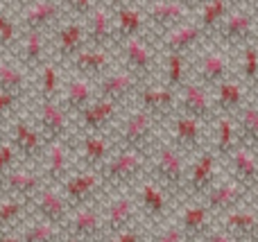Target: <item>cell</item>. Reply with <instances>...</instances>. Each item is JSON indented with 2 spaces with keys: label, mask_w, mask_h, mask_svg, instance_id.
Here are the masks:
<instances>
[{
  "label": "cell",
  "mask_w": 258,
  "mask_h": 242,
  "mask_svg": "<svg viewBox=\"0 0 258 242\" xmlns=\"http://www.w3.org/2000/svg\"><path fill=\"white\" fill-rule=\"evenodd\" d=\"M150 172V154L138 149H118L109 163L102 168V179L107 190L120 193L132 186H138Z\"/></svg>",
  "instance_id": "1"
},
{
  "label": "cell",
  "mask_w": 258,
  "mask_h": 242,
  "mask_svg": "<svg viewBox=\"0 0 258 242\" xmlns=\"http://www.w3.org/2000/svg\"><path fill=\"white\" fill-rule=\"evenodd\" d=\"M156 127H159V120L150 111L138 107L118 122L111 138L118 149H138V152L152 154L154 145L159 143L156 140Z\"/></svg>",
  "instance_id": "2"
},
{
  "label": "cell",
  "mask_w": 258,
  "mask_h": 242,
  "mask_svg": "<svg viewBox=\"0 0 258 242\" xmlns=\"http://www.w3.org/2000/svg\"><path fill=\"white\" fill-rule=\"evenodd\" d=\"M150 175L156 179L168 193L186 190V163H183L181 149H177L172 143L159 140L150 154Z\"/></svg>",
  "instance_id": "3"
},
{
  "label": "cell",
  "mask_w": 258,
  "mask_h": 242,
  "mask_svg": "<svg viewBox=\"0 0 258 242\" xmlns=\"http://www.w3.org/2000/svg\"><path fill=\"white\" fill-rule=\"evenodd\" d=\"M59 188H61L68 204H71L73 211H75V208L102 202V195H104V190H107V186H104L102 172L80 168V170L73 172Z\"/></svg>",
  "instance_id": "4"
},
{
  "label": "cell",
  "mask_w": 258,
  "mask_h": 242,
  "mask_svg": "<svg viewBox=\"0 0 258 242\" xmlns=\"http://www.w3.org/2000/svg\"><path fill=\"white\" fill-rule=\"evenodd\" d=\"M34 116H36V127L41 129V134L45 136L48 143L71 138L75 118L68 113V109L59 100H39Z\"/></svg>",
  "instance_id": "5"
},
{
  "label": "cell",
  "mask_w": 258,
  "mask_h": 242,
  "mask_svg": "<svg viewBox=\"0 0 258 242\" xmlns=\"http://www.w3.org/2000/svg\"><path fill=\"white\" fill-rule=\"evenodd\" d=\"M30 204H32V215H34L36 220L52 222V224L61 226V229H66L68 220H71V215H73V206L68 204L66 195L61 193L59 186L45 184L43 188L34 195V199H32Z\"/></svg>",
  "instance_id": "6"
},
{
  "label": "cell",
  "mask_w": 258,
  "mask_h": 242,
  "mask_svg": "<svg viewBox=\"0 0 258 242\" xmlns=\"http://www.w3.org/2000/svg\"><path fill=\"white\" fill-rule=\"evenodd\" d=\"M104 226H107V235H113L118 231H125L129 226L141 222V206H138L136 195L129 193H113L111 197L104 202Z\"/></svg>",
  "instance_id": "7"
},
{
  "label": "cell",
  "mask_w": 258,
  "mask_h": 242,
  "mask_svg": "<svg viewBox=\"0 0 258 242\" xmlns=\"http://www.w3.org/2000/svg\"><path fill=\"white\" fill-rule=\"evenodd\" d=\"M63 231L84 242H104L107 226H104V213L100 208V202L75 208Z\"/></svg>",
  "instance_id": "8"
},
{
  "label": "cell",
  "mask_w": 258,
  "mask_h": 242,
  "mask_svg": "<svg viewBox=\"0 0 258 242\" xmlns=\"http://www.w3.org/2000/svg\"><path fill=\"white\" fill-rule=\"evenodd\" d=\"M136 102L141 109L150 111L156 120H170L177 113L179 91L170 89L168 84H152V82H147L138 91Z\"/></svg>",
  "instance_id": "9"
},
{
  "label": "cell",
  "mask_w": 258,
  "mask_h": 242,
  "mask_svg": "<svg viewBox=\"0 0 258 242\" xmlns=\"http://www.w3.org/2000/svg\"><path fill=\"white\" fill-rule=\"evenodd\" d=\"M143 84L145 82L138 75H134L129 68H113L95 82V89H98V98H107L122 104L127 100L136 98Z\"/></svg>",
  "instance_id": "10"
},
{
  "label": "cell",
  "mask_w": 258,
  "mask_h": 242,
  "mask_svg": "<svg viewBox=\"0 0 258 242\" xmlns=\"http://www.w3.org/2000/svg\"><path fill=\"white\" fill-rule=\"evenodd\" d=\"M113 152H116V143L107 134H80L77 138V166L86 170L102 172Z\"/></svg>",
  "instance_id": "11"
},
{
  "label": "cell",
  "mask_w": 258,
  "mask_h": 242,
  "mask_svg": "<svg viewBox=\"0 0 258 242\" xmlns=\"http://www.w3.org/2000/svg\"><path fill=\"white\" fill-rule=\"evenodd\" d=\"M136 199L141 206V215L145 222L159 226L168 217V190L152 177H145L141 184L136 186Z\"/></svg>",
  "instance_id": "12"
},
{
  "label": "cell",
  "mask_w": 258,
  "mask_h": 242,
  "mask_svg": "<svg viewBox=\"0 0 258 242\" xmlns=\"http://www.w3.org/2000/svg\"><path fill=\"white\" fill-rule=\"evenodd\" d=\"M9 140L18 149L21 161H39L43 158L48 140L41 134V129L36 125H32L25 118H16L9 127Z\"/></svg>",
  "instance_id": "13"
},
{
  "label": "cell",
  "mask_w": 258,
  "mask_h": 242,
  "mask_svg": "<svg viewBox=\"0 0 258 242\" xmlns=\"http://www.w3.org/2000/svg\"><path fill=\"white\" fill-rule=\"evenodd\" d=\"M120 113V102L107 98H95L82 113H77L75 127L80 134H104Z\"/></svg>",
  "instance_id": "14"
},
{
  "label": "cell",
  "mask_w": 258,
  "mask_h": 242,
  "mask_svg": "<svg viewBox=\"0 0 258 242\" xmlns=\"http://www.w3.org/2000/svg\"><path fill=\"white\" fill-rule=\"evenodd\" d=\"M45 186L43 172L32 170L27 166H16L14 170H9L7 175L0 179V195L3 197H18L32 202L34 195Z\"/></svg>",
  "instance_id": "15"
},
{
  "label": "cell",
  "mask_w": 258,
  "mask_h": 242,
  "mask_svg": "<svg viewBox=\"0 0 258 242\" xmlns=\"http://www.w3.org/2000/svg\"><path fill=\"white\" fill-rule=\"evenodd\" d=\"M66 14L63 0H34L30 7L21 9V27L23 30L50 32L61 25V16Z\"/></svg>",
  "instance_id": "16"
},
{
  "label": "cell",
  "mask_w": 258,
  "mask_h": 242,
  "mask_svg": "<svg viewBox=\"0 0 258 242\" xmlns=\"http://www.w3.org/2000/svg\"><path fill=\"white\" fill-rule=\"evenodd\" d=\"M147 27L152 32H159V39L168 34L170 30L188 23V9L179 0H152L145 7Z\"/></svg>",
  "instance_id": "17"
},
{
  "label": "cell",
  "mask_w": 258,
  "mask_h": 242,
  "mask_svg": "<svg viewBox=\"0 0 258 242\" xmlns=\"http://www.w3.org/2000/svg\"><path fill=\"white\" fill-rule=\"evenodd\" d=\"M122 54V61H125V68L138 75L143 82H150L152 77L156 75V61H154V52L147 45V41L143 36H136V39H129L125 43L118 45Z\"/></svg>",
  "instance_id": "18"
},
{
  "label": "cell",
  "mask_w": 258,
  "mask_h": 242,
  "mask_svg": "<svg viewBox=\"0 0 258 242\" xmlns=\"http://www.w3.org/2000/svg\"><path fill=\"white\" fill-rule=\"evenodd\" d=\"M73 163H71V147H68V140H54L48 143L45 154L41 158V172H43L45 184L50 186H61L71 172Z\"/></svg>",
  "instance_id": "19"
},
{
  "label": "cell",
  "mask_w": 258,
  "mask_h": 242,
  "mask_svg": "<svg viewBox=\"0 0 258 242\" xmlns=\"http://www.w3.org/2000/svg\"><path fill=\"white\" fill-rule=\"evenodd\" d=\"M86 45H89V41H86L84 18L66 21L54 30V54H57L61 61L71 63Z\"/></svg>",
  "instance_id": "20"
},
{
  "label": "cell",
  "mask_w": 258,
  "mask_h": 242,
  "mask_svg": "<svg viewBox=\"0 0 258 242\" xmlns=\"http://www.w3.org/2000/svg\"><path fill=\"white\" fill-rule=\"evenodd\" d=\"M75 75H82L91 82H98L100 77H104L109 70H113V54L109 48H91L86 45L80 54L71 61Z\"/></svg>",
  "instance_id": "21"
},
{
  "label": "cell",
  "mask_w": 258,
  "mask_h": 242,
  "mask_svg": "<svg viewBox=\"0 0 258 242\" xmlns=\"http://www.w3.org/2000/svg\"><path fill=\"white\" fill-rule=\"evenodd\" d=\"M170 138L181 152H195L202 143V120L177 111L170 118Z\"/></svg>",
  "instance_id": "22"
},
{
  "label": "cell",
  "mask_w": 258,
  "mask_h": 242,
  "mask_svg": "<svg viewBox=\"0 0 258 242\" xmlns=\"http://www.w3.org/2000/svg\"><path fill=\"white\" fill-rule=\"evenodd\" d=\"M177 111L188 113V116L197 118V120H209L211 111H213V102H211V98H209L206 86L197 84V82H186V84L179 89Z\"/></svg>",
  "instance_id": "23"
},
{
  "label": "cell",
  "mask_w": 258,
  "mask_h": 242,
  "mask_svg": "<svg viewBox=\"0 0 258 242\" xmlns=\"http://www.w3.org/2000/svg\"><path fill=\"white\" fill-rule=\"evenodd\" d=\"M113 14V36H116V45L125 43L129 39H136V36H143L147 27V16L145 9L138 7L136 3L127 5V7L118 9Z\"/></svg>",
  "instance_id": "24"
},
{
  "label": "cell",
  "mask_w": 258,
  "mask_h": 242,
  "mask_svg": "<svg viewBox=\"0 0 258 242\" xmlns=\"http://www.w3.org/2000/svg\"><path fill=\"white\" fill-rule=\"evenodd\" d=\"M95 98H98V89L93 86V82L82 75H73L63 86L59 102L68 109V113L73 118H77V113L84 111Z\"/></svg>",
  "instance_id": "25"
},
{
  "label": "cell",
  "mask_w": 258,
  "mask_h": 242,
  "mask_svg": "<svg viewBox=\"0 0 258 242\" xmlns=\"http://www.w3.org/2000/svg\"><path fill=\"white\" fill-rule=\"evenodd\" d=\"M84 25H86V41H89L91 48H111V45H116L113 14L104 5L84 18Z\"/></svg>",
  "instance_id": "26"
},
{
  "label": "cell",
  "mask_w": 258,
  "mask_h": 242,
  "mask_svg": "<svg viewBox=\"0 0 258 242\" xmlns=\"http://www.w3.org/2000/svg\"><path fill=\"white\" fill-rule=\"evenodd\" d=\"M215 154L213 152H202L200 156L192 161V166L188 168L186 177V190L190 195H202L209 193L213 188L215 181Z\"/></svg>",
  "instance_id": "27"
},
{
  "label": "cell",
  "mask_w": 258,
  "mask_h": 242,
  "mask_svg": "<svg viewBox=\"0 0 258 242\" xmlns=\"http://www.w3.org/2000/svg\"><path fill=\"white\" fill-rule=\"evenodd\" d=\"M202 36H204V32H202V27L197 25V23H183V25L174 27V30H170L168 34H163L159 39V45L163 48V54L165 52H181V54H188L195 45H200Z\"/></svg>",
  "instance_id": "28"
},
{
  "label": "cell",
  "mask_w": 258,
  "mask_h": 242,
  "mask_svg": "<svg viewBox=\"0 0 258 242\" xmlns=\"http://www.w3.org/2000/svg\"><path fill=\"white\" fill-rule=\"evenodd\" d=\"M21 63L25 68H41L48 63V32L23 30L21 36Z\"/></svg>",
  "instance_id": "29"
},
{
  "label": "cell",
  "mask_w": 258,
  "mask_h": 242,
  "mask_svg": "<svg viewBox=\"0 0 258 242\" xmlns=\"http://www.w3.org/2000/svg\"><path fill=\"white\" fill-rule=\"evenodd\" d=\"M209 220H211V208L206 204H188L181 211V215H179V226L186 231V235L192 242H200L206 231L211 229Z\"/></svg>",
  "instance_id": "30"
},
{
  "label": "cell",
  "mask_w": 258,
  "mask_h": 242,
  "mask_svg": "<svg viewBox=\"0 0 258 242\" xmlns=\"http://www.w3.org/2000/svg\"><path fill=\"white\" fill-rule=\"evenodd\" d=\"M254 30V16L249 12H229L224 23L220 25V36L224 43H242L251 36Z\"/></svg>",
  "instance_id": "31"
},
{
  "label": "cell",
  "mask_w": 258,
  "mask_h": 242,
  "mask_svg": "<svg viewBox=\"0 0 258 242\" xmlns=\"http://www.w3.org/2000/svg\"><path fill=\"white\" fill-rule=\"evenodd\" d=\"M224 231L231 233L236 240L247 242V240L256 238L258 217L249 211H229V213H224Z\"/></svg>",
  "instance_id": "32"
},
{
  "label": "cell",
  "mask_w": 258,
  "mask_h": 242,
  "mask_svg": "<svg viewBox=\"0 0 258 242\" xmlns=\"http://www.w3.org/2000/svg\"><path fill=\"white\" fill-rule=\"evenodd\" d=\"M238 199H240V186L236 181H224L206 193V206L211 208V213H229L233 211Z\"/></svg>",
  "instance_id": "33"
},
{
  "label": "cell",
  "mask_w": 258,
  "mask_h": 242,
  "mask_svg": "<svg viewBox=\"0 0 258 242\" xmlns=\"http://www.w3.org/2000/svg\"><path fill=\"white\" fill-rule=\"evenodd\" d=\"M27 213H32V204L27 199L0 197V233L21 226Z\"/></svg>",
  "instance_id": "34"
},
{
  "label": "cell",
  "mask_w": 258,
  "mask_h": 242,
  "mask_svg": "<svg viewBox=\"0 0 258 242\" xmlns=\"http://www.w3.org/2000/svg\"><path fill=\"white\" fill-rule=\"evenodd\" d=\"M27 70L23 63H14L9 59H0V91H12V93L27 95Z\"/></svg>",
  "instance_id": "35"
},
{
  "label": "cell",
  "mask_w": 258,
  "mask_h": 242,
  "mask_svg": "<svg viewBox=\"0 0 258 242\" xmlns=\"http://www.w3.org/2000/svg\"><path fill=\"white\" fill-rule=\"evenodd\" d=\"M231 3L229 0H209L204 7L197 9V25L202 27V32H215L220 30V25L224 23V18L229 16Z\"/></svg>",
  "instance_id": "36"
},
{
  "label": "cell",
  "mask_w": 258,
  "mask_h": 242,
  "mask_svg": "<svg viewBox=\"0 0 258 242\" xmlns=\"http://www.w3.org/2000/svg\"><path fill=\"white\" fill-rule=\"evenodd\" d=\"M21 238L23 242H61L63 238V229L52 222H45V220H32L27 224H23L21 231Z\"/></svg>",
  "instance_id": "37"
},
{
  "label": "cell",
  "mask_w": 258,
  "mask_h": 242,
  "mask_svg": "<svg viewBox=\"0 0 258 242\" xmlns=\"http://www.w3.org/2000/svg\"><path fill=\"white\" fill-rule=\"evenodd\" d=\"M197 72H200L202 82L204 84H222V77L227 72V57L218 50H211L204 57L200 59V66H197Z\"/></svg>",
  "instance_id": "38"
},
{
  "label": "cell",
  "mask_w": 258,
  "mask_h": 242,
  "mask_svg": "<svg viewBox=\"0 0 258 242\" xmlns=\"http://www.w3.org/2000/svg\"><path fill=\"white\" fill-rule=\"evenodd\" d=\"M61 98V77L52 61L39 68V100H59Z\"/></svg>",
  "instance_id": "39"
},
{
  "label": "cell",
  "mask_w": 258,
  "mask_h": 242,
  "mask_svg": "<svg viewBox=\"0 0 258 242\" xmlns=\"http://www.w3.org/2000/svg\"><path fill=\"white\" fill-rule=\"evenodd\" d=\"M183 68H186V54L165 52V84L179 91L183 86Z\"/></svg>",
  "instance_id": "40"
},
{
  "label": "cell",
  "mask_w": 258,
  "mask_h": 242,
  "mask_svg": "<svg viewBox=\"0 0 258 242\" xmlns=\"http://www.w3.org/2000/svg\"><path fill=\"white\" fill-rule=\"evenodd\" d=\"M215 102H218V107L222 109V111H233V109H238L242 102L240 86L233 84V82H222V84H218Z\"/></svg>",
  "instance_id": "41"
},
{
  "label": "cell",
  "mask_w": 258,
  "mask_h": 242,
  "mask_svg": "<svg viewBox=\"0 0 258 242\" xmlns=\"http://www.w3.org/2000/svg\"><path fill=\"white\" fill-rule=\"evenodd\" d=\"M147 242H192V240L179 226V222H163V224L156 226V231H150V240Z\"/></svg>",
  "instance_id": "42"
},
{
  "label": "cell",
  "mask_w": 258,
  "mask_h": 242,
  "mask_svg": "<svg viewBox=\"0 0 258 242\" xmlns=\"http://www.w3.org/2000/svg\"><path fill=\"white\" fill-rule=\"evenodd\" d=\"M23 27L9 16L7 12L0 14V50H9L18 39H21Z\"/></svg>",
  "instance_id": "43"
},
{
  "label": "cell",
  "mask_w": 258,
  "mask_h": 242,
  "mask_svg": "<svg viewBox=\"0 0 258 242\" xmlns=\"http://www.w3.org/2000/svg\"><path fill=\"white\" fill-rule=\"evenodd\" d=\"M215 145H218L220 154H229L236 145V131H233V122L229 118L218 122V134H215Z\"/></svg>",
  "instance_id": "44"
},
{
  "label": "cell",
  "mask_w": 258,
  "mask_h": 242,
  "mask_svg": "<svg viewBox=\"0 0 258 242\" xmlns=\"http://www.w3.org/2000/svg\"><path fill=\"white\" fill-rule=\"evenodd\" d=\"M233 166H236L238 179L251 181L256 177V163L245 149H236V152H233Z\"/></svg>",
  "instance_id": "45"
},
{
  "label": "cell",
  "mask_w": 258,
  "mask_h": 242,
  "mask_svg": "<svg viewBox=\"0 0 258 242\" xmlns=\"http://www.w3.org/2000/svg\"><path fill=\"white\" fill-rule=\"evenodd\" d=\"M147 240H150V231L145 226H141V222L129 226L125 231H118V233L104 238V242H147Z\"/></svg>",
  "instance_id": "46"
},
{
  "label": "cell",
  "mask_w": 258,
  "mask_h": 242,
  "mask_svg": "<svg viewBox=\"0 0 258 242\" xmlns=\"http://www.w3.org/2000/svg\"><path fill=\"white\" fill-rule=\"evenodd\" d=\"M18 161H21V154H18V149L12 145V140L7 138L5 143H0V179H3L9 170H14V168L18 166Z\"/></svg>",
  "instance_id": "47"
},
{
  "label": "cell",
  "mask_w": 258,
  "mask_h": 242,
  "mask_svg": "<svg viewBox=\"0 0 258 242\" xmlns=\"http://www.w3.org/2000/svg\"><path fill=\"white\" fill-rule=\"evenodd\" d=\"M240 131L245 138L258 140V109L256 107H247L240 116Z\"/></svg>",
  "instance_id": "48"
},
{
  "label": "cell",
  "mask_w": 258,
  "mask_h": 242,
  "mask_svg": "<svg viewBox=\"0 0 258 242\" xmlns=\"http://www.w3.org/2000/svg\"><path fill=\"white\" fill-rule=\"evenodd\" d=\"M23 98H25V95H21V93H12V91H0V122H3L5 118H9L14 111H16L18 104L23 102Z\"/></svg>",
  "instance_id": "49"
},
{
  "label": "cell",
  "mask_w": 258,
  "mask_h": 242,
  "mask_svg": "<svg viewBox=\"0 0 258 242\" xmlns=\"http://www.w3.org/2000/svg\"><path fill=\"white\" fill-rule=\"evenodd\" d=\"M63 5H66V12H71L75 18H86L100 7L98 0H63Z\"/></svg>",
  "instance_id": "50"
},
{
  "label": "cell",
  "mask_w": 258,
  "mask_h": 242,
  "mask_svg": "<svg viewBox=\"0 0 258 242\" xmlns=\"http://www.w3.org/2000/svg\"><path fill=\"white\" fill-rule=\"evenodd\" d=\"M200 242H240V240H236L231 233H227L224 229H209Z\"/></svg>",
  "instance_id": "51"
},
{
  "label": "cell",
  "mask_w": 258,
  "mask_h": 242,
  "mask_svg": "<svg viewBox=\"0 0 258 242\" xmlns=\"http://www.w3.org/2000/svg\"><path fill=\"white\" fill-rule=\"evenodd\" d=\"M242 68H245V75H247V77H254V75H256L258 52H256L254 48H247V50H245V61H242Z\"/></svg>",
  "instance_id": "52"
},
{
  "label": "cell",
  "mask_w": 258,
  "mask_h": 242,
  "mask_svg": "<svg viewBox=\"0 0 258 242\" xmlns=\"http://www.w3.org/2000/svg\"><path fill=\"white\" fill-rule=\"evenodd\" d=\"M102 3H104V7H107L109 12H118V9L127 7V5H134L136 0H102Z\"/></svg>",
  "instance_id": "53"
},
{
  "label": "cell",
  "mask_w": 258,
  "mask_h": 242,
  "mask_svg": "<svg viewBox=\"0 0 258 242\" xmlns=\"http://www.w3.org/2000/svg\"><path fill=\"white\" fill-rule=\"evenodd\" d=\"M179 3H181L183 7L188 9V12H197V9L204 7V5L209 3V0H179Z\"/></svg>",
  "instance_id": "54"
},
{
  "label": "cell",
  "mask_w": 258,
  "mask_h": 242,
  "mask_svg": "<svg viewBox=\"0 0 258 242\" xmlns=\"http://www.w3.org/2000/svg\"><path fill=\"white\" fill-rule=\"evenodd\" d=\"M0 242H23V238H21V233L5 231V233H0Z\"/></svg>",
  "instance_id": "55"
},
{
  "label": "cell",
  "mask_w": 258,
  "mask_h": 242,
  "mask_svg": "<svg viewBox=\"0 0 258 242\" xmlns=\"http://www.w3.org/2000/svg\"><path fill=\"white\" fill-rule=\"evenodd\" d=\"M12 5H16V7H21V9H25V7H30L34 0H9Z\"/></svg>",
  "instance_id": "56"
},
{
  "label": "cell",
  "mask_w": 258,
  "mask_h": 242,
  "mask_svg": "<svg viewBox=\"0 0 258 242\" xmlns=\"http://www.w3.org/2000/svg\"><path fill=\"white\" fill-rule=\"evenodd\" d=\"M61 242H84V240H80V238H75V235H71V233H66V231H63Z\"/></svg>",
  "instance_id": "57"
},
{
  "label": "cell",
  "mask_w": 258,
  "mask_h": 242,
  "mask_svg": "<svg viewBox=\"0 0 258 242\" xmlns=\"http://www.w3.org/2000/svg\"><path fill=\"white\" fill-rule=\"evenodd\" d=\"M3 12H7V9H5V0H0V14Z\"/></svg>",
  "instance_id": "58"
},
{
  "label": "cell",
  "mask_w": 258,
  "mask_h": 242,
  "mask_svg": "<svg viewBox=\"0 0 258 242\" xmlns=\"http://www.w3.org/2000/svg\"><path fill=\"white\" fill-rule=\"evenodd\" d=\"M5 140H7V138H5V134H3V129H0V143H5Z\"/></svg>",
  "instance_id": "59"
},
{
  "label": "cell",
  "mask_w": 258,
  "mask_h": 242,
  "mask_svg": "<svg viewBox=\"0 0 258 242\" xmlns=\"http://www.w3.org/2000/svg\"><path fill=\"white\" fill-rule=\"evenodd\" d=\"M229 3H245V0H229Z\"/></svg>",
  "instance_id": "60"
},
{
  "label": "cell",
  "mask_w": 258,
  "mask_h": 242,
  "mask_svg": "<svg viewBox=\"0 0 258 242\" xmlns=\"http://www.w3.org/2000/svg\"><path fill=\"white\" fill-rule=\"evenodd\" d=\"M0 197H3V195H0Z\"/></svg>",
  "instance_id": "61"
}]
</instances>
